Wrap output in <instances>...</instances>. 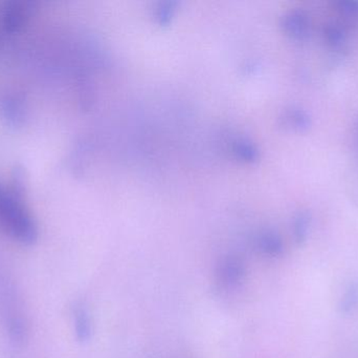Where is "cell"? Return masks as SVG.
Wrapping results in <instances>:
<instances>
[{"mask_svg":"<svg viewBox=\"0 0 358 358\" xmlns=\"http://www.w3.org/2000/svg\"><path fill=\"white\" fill-rule=\"evenodd\" d=\"M0 230L23 245H33L38 227L23 200L13 195L0 184Z\"/></svg>","mask_w":358,"mask_h":358,"instance_id":"1","label":"cell"},{"mask_svg":"<svg viewBox=\"0 0 358 358\" xmlns=\"http://www.w3.org/2000/svg\"><path fill=\"white\" fill-rule=\"evenodd\" d=\"M37 11V2L33 0L10 1L4 6L2 25L8 33L20 32Z\"/></svg>","mask_w":358,"mask_h":358,"instance_id":"2","label":"cell"},{"mask_svg":"<svg viewBox=\"0 0 358 358\" xmlns=\"http://www.w3.org/2000/svg\"><path fill=\"white\" fill-rule=\"evenodd\" d=\"M281 27L290 39L305 41L310 37L311 19L305 11L292 10L282 17Z\"/></svg>","mask_w":358,"mask_h":358,"instance_id":"3","label":"cell"},{"mask_svg":"<svg viewBox=\"0 0 358 358\" xmlns=\"http://www.w3.org/2000/svg\"><path fill=\"white\" fill-rule=\"evenodd\" d=\"M0 113L8 125L22 128L27 119L24 99L20 95H8L0 100Z\"/></svg>","mask_w":358,"mask_h":358,"instance_id":"4","label":"cell"},{"mask_svg":"<svg viewBox=\"0 0 358 358\" xmlns=\"http://www.w3.org/2000/svg\"><path fill=\"white\" fill-rule=\"evenodd\" d=\"M243 264L236 258H227L218 269L219 282L227 287L237 285L243 279Z\"/></svg>","mask_w":358,"mask_h":358,"instance_id":"5","label":"cell"},{"mask_svg":"<svg viewBox=\"0 0 358 358\" xmlns=\"http://www.w3.org/2000/svg\"><path fill=\"white\" fill-rule=\"evenodd\" d=\"M286 128L296 132H303L309 130L311 126V118L305 109L300 107H292L286 109L281 118Z\"/></svg>","mask_w":358,"mask_h":358,"instance_id":"6","label":"cell"},{"mask_svg":"<svg viewBox=\"0 0 358 358\" xmlns=\"http://www.w3.org/2000/svg\"><path fill=\"white\" fill-rule=\"evenodd\" d=\"M258 247L263 254L271 258L282 256L284 244L281 237L275 231H265L258 237Z\"/></svg>","mask_w":358,"mask_h":358,"instance_id":"7","label":"cell"},{"mask_svg":"<svg viewBox=\"0 0 358 358\" xmlns=\"http://www.w3.org/2000/svg\"><path fill=\"white\" fill-rule=\"evenodd\" d=\"M76 334L80 342H87L92 336V321L87 309L82 304L77 305L73 311Z\"/></svg>","mask_w":358,"mask_h":358,"instance_id":"8","label":"cell"},{"mask_svg":"<svg viewBox=\"0 0 358 358\" xmlns=\"http://www.w3.org/2000/svg\"><path fill=\"white\" fill-rule=\"evenodd\" d=\"M324 40L332 50H342L347 42V34L344 27L338 23H328L324 27Z\"/></svg>","mask_w":358,"mask_h":358,"instance_id":"9","label":"cell"},{"mask_svg":"<svg viewBox=\"0 0 358 358\" xmlns=\"http://www.w3.org/2000/svg\"><path fill=\"white\" fill-rule=\"evenodd\" d=\"M310 214L307 210L299 212L294 220V237L299 244L304 243L310 228Z\"/></svg>","mask_w":358,"mask_h":358,"instance_id":"10","label":"cell"},{"mask_svg":"<svg viewBox=\"0 0 358 358\" xmlns=\"http://www.w3.org/2000/svg\"><path fill=\"white\" fill-rule=\"evenodd\" d=\"M25 180H27V177H25V170H23L22 166H15L13 168L10 193L23 201H24L25 187H27Z\"/></svg>","mask_w":358,"mask_h":358,"instance_id":"11","label":"cell"},{"mask_svg":"<svg viewBox=\"0 0 358 358\" xmlns=\"http://www.w3.org/2000/svg\"><path fill=\"white\" fill-rule=\"evenodd\" d=\"M358 305V287L353 285L347 290L342 303V311L344 313L352 312Z\"/></svg>","mask_w":358,"mask_h":358,"instance_id":"12","label":"cell"},{"mask_svg":"<svg viewBox=\"0 0 358 358\" xmlns=\"http://www.w3.org/2000/svg\"><path fill=\"white\" fill-rule=\"evenodd\" d=\"M336 11L346 19L358 18L357 1H340L336 4Z\"/></svg>","mask_w":358,"mask_h":358,"instance_id":"13","label":"cell"}]
</instances>
